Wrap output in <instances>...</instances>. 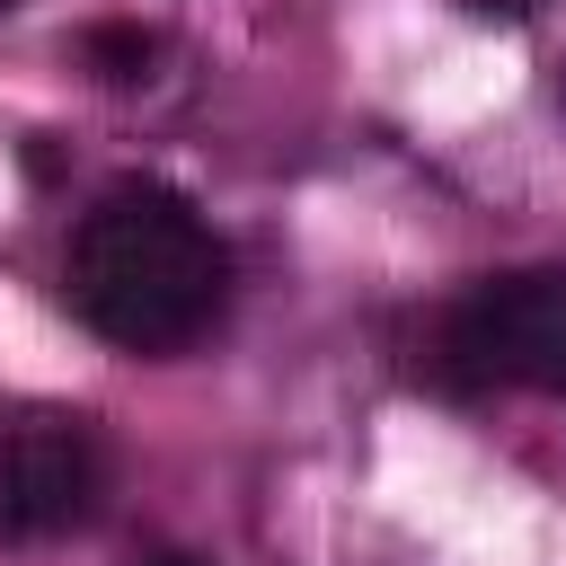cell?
<instances>
[{
    "label": "cell",
    "mask_w": 566,
    "mask_h": 566,
    "mask_svg": "<svg viewBox=\"0 0 566 566\" xmlns=\"http://www.w3.org/2000/svg\"><path fill=\"white\" fill-rule=\"evenodd\" d=\"M221 301H230V248L177 186L124 177L80 212L71 310L115 354H177L221 318Z\"/></svg>",
    "instance_id": "1"
},
{
    "label": "cell",
    "mask_w": 566,
    "mask_h": 566,
    "mask_svg": "<svg viewBox=\"0 0 566 566\" xmlns=\"http://www.w3.org/2000/svg\"><path fill=\"white\" fill-rule=\"evenodd\" d=\"M451 389H539L566 398V265L486 274L442 310Z\"/></svg>",
    "instance_id": "2"
},
{
    "label": "cell",
    "mask_w": 566,
    "mask_h": 566,
    "mask_svg": "<svg viewBox=\"0 0 566 566\" xmlns=\"http://www.w3.org/2000/svg\"><path fill=\"white\" fill-rule=\"evenodd\" d=\"M106 495V442L88 416H18L0 433V539H62Z\"/></svg>",
    "instance_id": "3"
},
{
    "label": "cell",
    "mask_w": 566,
    "mask_h": 566,
    "mask_svg": "<svg viewBox=\"0 0 566 566\" xmlns=\"http://www.w3.org/2000/svg\"><path fill=\"white\" fill-rule=\"evenodd\" d=\"M88 62H97V80L133 88V80H150V62H159V35H150V27H88Z\"/></svg>",
    "instance_id": "4"
},
{
    "label": "cell",
    "mask_w": 566,
    "mask_h": 566,
    "mask_svg": "<svg viewBox=\"0 0 566 566\" xmlns=\"http://www.w3.org/2000/svg\"><path fill=\"white\" fill-rule=\"evenodd\" d=\"M142 566H203V557H186V548H150Z\"/></svg>",
    "instance_id": "5"
},
{
    "label": "cell",
    "mask_w": 566,
    "mask_h": 566,
    "mask_svg": "<svg viewBox=\"0 0 566 566\" xmlns=\"http://www.w3.org/2000/svg\"><path fill=\"white\" fill-rule=\"evenodd\" d=\"M0 9H9V0H0Z\"/></svg>",
    "instance_id": "6"
}]
</instances>
